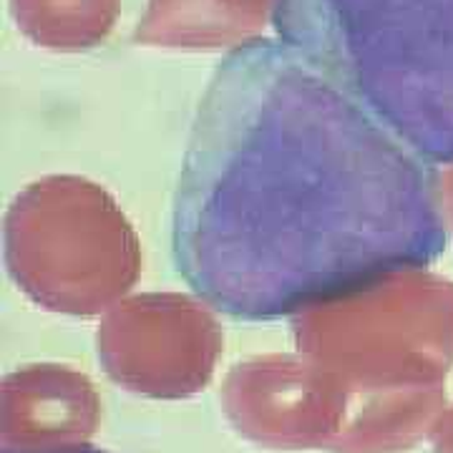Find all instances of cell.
I'll use <instances>...</instances> for the list:
<instances>
[{
	"label": "cell",
	"mask_w": 453,
	"mask_h": 453,
	"mask_svg": "<svg viewBox=\"0 0 453 453\" xmlns=\"http://www.w3.org/2000/svg\"><path fill=\"white\" fill-rule=\"evenodd\" d=\"M179 275L237 320H275L443 252L421 159L280 41L229 50L179 174Z\"/></svg>",
	"instance_id": "6da1fadb"
},
{
	"label": "cell",
	"mask_w": 453,
	"mask_h": 453,
	"mask_svg": "<svg viewBox=\"0 0 453 453\" xmlns=\"http://www.w3.org/2000/svg\"><path fill=\"white\" fill-rule=\"evenodd\" d=\"M273 28L411 154L453 164V0H275Z\"/></svg>",
	"instance_id": "7a4b0ae2"
},
{
	"label": "cell",
	"mask_w": 453,
	"mask_h": 453,
	"mask_svg": "<svg viewBox=\"0 0 453 453\" xmlns=\"http://www.w3.org/2000/svg\"><path fill=\"white\" fill-rule=\"evenodd\" d=\"M5 267L49 312L96 318L142 275V244L104 187L53 174L28 184L5 214Z\"/></svg>",
	"instance_id": "3957f363"
},
{
	"label": "cell",
	"mask_w": 453,
	"mask_h": 453,
	"mask_svg": "<svg viewBox=\"0 0 453 453\" xmlns=\"http://www.w3.org/2000/svg\"><path fill=\"white\" fill-rule=\"evenodd\" d=\"M303 356L345 390L443 386L453 365V285L401 270L292 315Z\"/></svg>",
	"instance_id": "277c9868"
},
{
	"label": "cell",
	"mask_w": 453,
	"mask_h": 453,
	"mask_svg": "<svg viewBox=\"0 0 453 453\" xmlns=\"http://www.w3.org/2000/svg\"><path fill=\"white\" fill-rule=\"evenodd\" d=\"M222 325L207 303L146 292L113 305L96 333L98 360L116 386L154 401H184L210 386Z\"/></svg>",
	"instance_id": "5b68a950"
},
{
	"label": "cell",
	"mask_w": 453,
	"mask_h": 453,
	"mask_svg": "<svg viewBox=\"0 0 453 453\" xmlns=\"http://www.w3.org/2000/svg\"><path fill=\"white\" fill-rule=\"evenodd\" d=\"M222 408L229 426L255 446L327 451L345 421L348 390L303 353L262 356L226 372Z\"/></svg>",
	"instance_id": "8992f818"
},
{
	"label": "cell",
	"mask_w": 453,
	"mask_h": 453,
	"mask_svg": "<svg viewBox=\"0 0 453 453\" xmlns=\"http://www.w3.org/2000/svg\"><path fill=\"white\" fill-rule=\"evenodd\" d=\"M98 423L96 386L68 365H26L0 383V453H76Z\"/></svg>",
	"instance_id": "52a82bcc"
},
{
	"label": "cell",
	"mask_w": 453,
	"mask_h": 453,
	"mask_svg": "<svg viewBox=\"0 0 453 453\" xmlns=\"http://www.w3.org/2000/svg\"><path fill=\"white\" fill-rule=\"evenodd\" d=\"M275 0H149L134 41L166 50H234L262 38Z\"/></svg>",
	"instance_id": "ba28073f"
},
{
	"label": "cell",
	"mask_w": 453,
	"mask_h": 453,
	"mask_svg": "<svg viewBox=\"0 0 453 453\" xmlns=\"http://www.w3.org/2000/svg\"><path fill=\"white\" fill-rule=\"evenodd\" d=\"M443 386L348 390L345 421L330 453H403L418 446L443 416Z\"/></svg>",
	"instance_id": "9c48e42d"
},
{
	"label": "cell",
	"mask_w": 453,
	"mask_h": 453,
	"mask_svg": "<svg viewBox=\"0 0 453 453\" xmlns=\"http://www.w3.org/2000/svg\"><path fill=\"white\" fill-rule=\"evenodd\" d=\"M121 0H11L18 31L33 46L81 53L101 46L119 20Z\"/></svg>",
	"instance_id": "30bf717a"
},
{
	"label": "cell",
	"mask_w": 453,
	"mask_h": 453,
	"mask_svg": "<svg viewBox=\"0 0 453 453\" xmlns=\"http://www.w3.org/2000/svg\"><path fill=\"white\" fill-rule=\"evenodd\" d=\"M434 453H453V408L443 411L441 421L434 428Z\"/></svg>",
	"instance_id": "8fae6325"
},
{
	"label": "cell",
	"mask_w": 453,
	"mask_h": 453,
	"mask_svg": "<svg viewBox=\"0 0 453 453\" xmlns=\"http://www.w3.org/2000/svg\"><path fill=\"white\" fill-rule=\"evenodd\" d=\"M436 189H438L441 210H443V217H446V219H449V225L453 226V164H451V169L441 177Z\"/></svg>",
	"instance_id": "7c38bea8"
},
{
	"label": "cell",
	"mask_w": 453,
	"mask_h": 453,
	"mask_svg": "<svg viewBox=\"0 0 453 453\" xmlns=\"http://www.w3.org/2000/svg\"><path fill=\"white\" fill-rule=\"evenodd\" d=\"M76 453H109V451H104V449H94V446H86V449H81V451H76Z\"/></svg>",
	"instance_id": "4fadbf2b"
}]
</instances>
